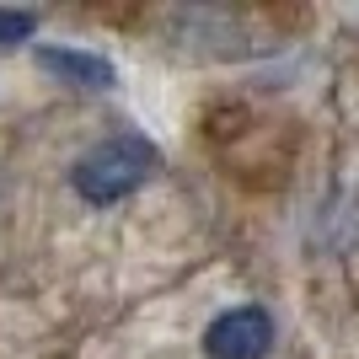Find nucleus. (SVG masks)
Returning <instances> with one entry per match:
<instances>
[{"mask_svg":"<svg viewBox=\"0 0 359 359\" xmlns=\"http://www.w3.org/2000/svg\"><path fill=\"white\" fill-rule=\"evenodd\" d=\"M156 145H150L145 135H113L102 140V145H91L81 161H75L70 182L75 194L86 198V204H118L123 194H135L140 182L156 172Z\"/></svg>","mask_w":359,"mask_h":359,"instance_id":"obj_1","label":"nucleus"},{"mask_svg":"<svg viewBox=\"0 0 359 359\" xmlns=\"http://www.w3.org/2000/svg\"><path fill=\"white\" fill-rule=\"evenodd\" d=\"M273 344V316L263 306H236L210 322L204 332V354L210 359H263Z\"/></svg>","mask_w":359,"mask_h":359,"instance_id":"obj_2","label":"nucleus"},{"mask_svg":"<svg viewBox=\"0 0 359 359\" xmlns=\"http://www.w3.org/2000/svg\"><path fill=\"white\" fill-rule=\"evenodd\" d=\"M38 65L54 70L60 81H70V86H86V91H107L118 81V70L102 54H86V48H38Z\"/></svg>","mask_w":359,"mask_h":359,"instance_id":"obj_3","label":"nucleus"},{"mask_svg":"<svg viewBox=\"0 0 359 359\" xmlns=\"http://www.w3.org/2000/svg\"><path fill=\"white\" fill-rule=\"evenodd\" d=\"M32 32H38V16L32 11H0V48L22 43V38H32Z\"/></svg>","mask_w":359,"mask_h":359,"instance_id":"obj_4","label":"nucleus"}]
</instances>
